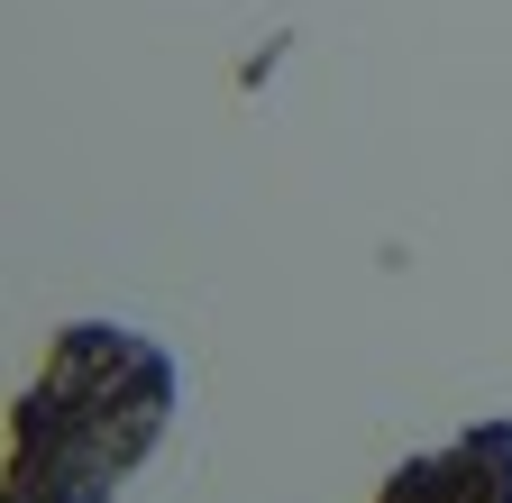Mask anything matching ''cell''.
<instances>
[{"label": "cell", "instance_id": "1", "mask_svg": "<svg viewBox=\"0 0 512 503\" xmlns=\"http://www.w3.org/2000/svg\"><path fill=\"white\" fill-rule=\"evenodd\" d=\"M174 403L183 375L156 339L119 321H64L37 385H19L0 503H119V485L174 430Z\"/></svg>", "mask_w": 512, "mask_h": 503}, {"label": "cell", "instance_id": "2", "mask_svg": "<svg viewBox=\"0 0 512 503\" xmlns=\"http://www.w3.org/2000/svg\"><path fill=\"white\" fill-rule=\"evenodd\" d=\"M375 503H512V421H476L448 449L403 458Z\"/></svg>", "mask_w": 512, "mask_h": 503}]
</instances>
